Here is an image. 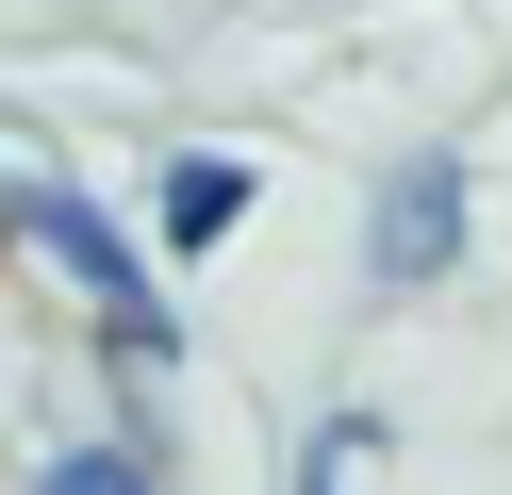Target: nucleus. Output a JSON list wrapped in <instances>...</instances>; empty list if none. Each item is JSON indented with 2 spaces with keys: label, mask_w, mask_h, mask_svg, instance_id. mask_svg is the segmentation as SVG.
Wrapping results in <instances>:
<instances>
[{
  "label": "nucleus",
  "mask_w": 512,
  "mask_h": 495,
  "mask_svg": "<svg viewBox=\"0 0 512 495\" xmlns=\"http://www.w3.org/2000/svg\"><path fill=\"white\" fill-rule=\"evenodd\" d=\"M17 231H34V248L67 264L83 297H100V330H116V347H133V363H166V297L133 281V248H116V231H100V198H67V182H34V198H17Z\"/></svg>",
  "instance_id": "nucleus-1"
},
{
  "label": "nucleus",
  "mask_w": 512,
  "mask_h": 495,
  "mask_svg": "<svg viewBox=\"0 0 512 495\" xmlns=\"http://www.w3.org/2000/svg\"><path fill=\"white\" fill-rule=\"evenodd\" d=\"M446 248H463V165L413 149L397 182H380V281H446Z\"/></svg>",
  "instance_id": "nucleus-2"
},
{
  "label": "nucleus",
  "mask_w": 512,
  "mask_h": 495,
  "mask_svg": "<svg viewBox=\"0 0 512 495\" xmlns=\"http://www.w3.org/2000/svg\"><path fill=\"white\" fill-rule=\"evenodd\" d=\"M232 215H248V165H232V149H182V165H166V248H215Z\"/></svg>",
  "instance_id": "nucleus-3"
},
{
  "label": "nucleus",
  "mask_w": 512,
  "mask_h": 495,
  "mask_svg": "<svg viewBox=\"0 0 512 495\" xmlns=\"http://www.w3.org/2000/svg\"><path fill=\"white\" fill-rule=\"evenodd\" d=\"M50 495H149V462H133V446H67V462H50Z\"/></svg>",
  "instance_id": "nucleus-4"
},
{
  "label": "nucleus",
  "mask_w": 512,
  "mask_h": 495,
  "mask_svg": "<svg viewBox=\"0 0 512 495\" xmlns=\"http://www.w3.org/2000/svg\"><path fill=\"white\" fill-rule=\"evenodd\" d=\"M347 462H364V446H347V429H331V446H314V495H347Z\"/></svg>",
  "instance_id": "nucleus-5"
}]
</instances>
